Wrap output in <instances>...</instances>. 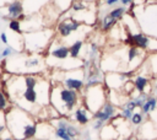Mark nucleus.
Wrapping results in <instances>:
<instances>
[{
  "label": "nucleus",
  "instance_id": "3",
  "mask_svg": "<svg viewBox=\"0 0 157 140\" xmlns=\"http://www.w3.org/2000/svg\"><path fill=\"white\" fill-rule=\"evenodd\" d=\"M81 92L69 90L60 84H53L50 88L49 104L59 113L60 117H67L78 106V101L82 99Z\"/></svg>",
  "mask_w": 157,
  "mask_h": 140
},
{
  "label": "nucleus",
  "instance_id": "6",
  "mask_svg": "<svg viewBox=\"0 0 157 140\" xmlns=\"http://www.w3.org/2000/svg\"><path fill=\"white\" fill-rule=\"evenodd\" d=\"M108 93L109 90L104 84L85 87L82 91V104L94 114L108 102Z\"/></svg>",
  "mask_w": 157,
  "mask_h": 140
},
{
  "label": "nucleus",
  "instance_id": "37",
  "mask_svg": "<svg viewBox=\"0 0 157 140\" xmlns=\"http://www.w3.org/2000/svg\"><path fill=\"white\" fill-rule=\"evenodd\" d=\"M1 140H16V139L12 138V136H7V138H4V139H1Z\"/></svg>",
  "mask_w": 157,
  "mask_h": 140
},
{
  "label": "nucleus",
  "instance_id": "12",
  "mask_svg": "<svg viewBox=\"0 0 157 140\" xmlns=\"http://www.w3.org/2000/svg\"><path fill=\"white\" fill-rule=\"evenodd\" d=\"M56 45H53L50 44L48 50H49V56L48 58H52L54 60H58V61H64L66 59L70 58V52H69V45L66 44H63L60 41L58 42L56 38H54Z\"/></svg>",
  "mask_w": 157,
  "mask_h": 140
},
{
  "label": "nucleus",
  "instance_id": "26",
  "mask_svg": "<svg viewBox=\"0 0 157 140\" xmlns=\"http://www.w3.org/2000/svg\"><path fill=\"white\" fill-rule=\"evenodd\" d=\"M16 53H17V50H16L15 48H12L11 45H6V47L1 50V53H0V59H1V60L7 59V58H10V56L15 55Z\"/></svg>",
  "mask_w": 157,
  "mask_h": 140
},
{
  "label": "nucleus",
  "instance_id": "23",
  "mask_svg": "<svg viewBox=\"0 0 157 140\" xmlns=\"http://www.w3.org/2000/svg\"><path fill=\"white\" fill-rule=\"evenodd\" d=\"M11 106L12 104H11V101H10L7 93L2 88H0V111L6 112Z\"/></svg>",
  "mask_w": 157,
  "mask_h": 140
},
{
  "label": "nucleus",
  "instance_id": "34",
  "mask_svg": "<svg viewBox=\"0 0 157 140\" xmlns=\"http://www.w3.org/2000/svg\"><path fill=\"white\" fill-rule=\"evenodd\" d=\"M0 42L2 43V44H5V45H7L9 44V39H7V33L6 32H1L0 33Z\"/></svg>",
  "mask_w": 157,
  "mask_h": 140
},
{
  "label": "nucleus",
  "instance_id": "25",
  "mask_svg": "<svg viewBox=\"0 0 157 140\" xmlns=\"http://www.w3.org/2000/svg\"><path fill=\"white\" fill-rule=\"evenodd\" d=\"M9 28H10V31H12L20 36L23 34L22 25H21V21H18V20H10L9 21Z\"/></svg>",
  "mask_w": 157,
  "mask_h": 140
},
{
  "label": "nucleus",
  "instance_id": "7",
  "mask_svg": "<svg viewBox=\"0 0 157 140\" xmlns=\"http://www.w3.org/2000/svg\"><path fill=\"white\" fill-rule=\"evenodd\" d=\"M85 69L78 68L74 70H56L53 72V79L55 84H60L69 90L81 92L85 90Z\"/></svg>",
  "mask_w": 157,
  "mask_h": 140
},
{
  "label": "nucleus",
  "instance_id": "41",
  "mask_svg": "<svg viewBox=\"0 0 157 140\" xmlns=\"http://www.w3.org/2000/svg\"><path fill=\"white\" fill-rule=\"evenodd\" d=\"M72 1H75V0H72Z\"/></svg>",
  "mask_w": 157,
  "mask_h": 140
},
{
  "label": "nucleus",
  "instance_id": "42",
  "mask_svg": "<svg viewBox=\"0 0 157 140\" xmlns=\"http://www.w3.org/2000/svg\"><path fill=\"white\" fill-rule=\"evenodd\" d=\"M0 140H1V138H0Z\"/></svg>",
  "mask_w": 157,
  "mask_h": 140
},
{
  "label": "nucleus",
  "instance_id": "29",
  "mask_svg": "<svg viewBox=\"0 0 157 140\" xmlns=\"http://www.w3.org/2000/svg\"><path fill=\"white\" fill-rule=\"evenodd\" d=\"M104 124H105V123H103L102 120H98V119H93L91 128H92V130H94V131H99V130L103 128V125H104Z\"/></svg>",
  "mask_w": 157,
  "mask_h": 140
},
{
  "label": "nucleus",
  "instance_id": "18",
  "mask_svg": "<svg viewBox=\"0 0 157 140\" xmlns=\"http://www.w3.org/2000/svg\"><path fill=\"white\" fill-rule=\"evenodd\" d=\"M145 64L152 77L157 76V53H147Z\"/></svg>",
  "mask_w": 157,
  "mask_h": 140
},
{
  "label": "nucleus",
  "instance_id": "30",
  "mask_svg": "<svg viewBox=\"0 0 157 140\" xmlns=\"http://www.w3.org/2000/svg\"><path fill=\"white\" fill-rule=\"evenodd\" d=\"M132 111H130V109H126V108H121V112L119 113L125 120H130V118H131V115H132Z\"/></svg>",
  "mask_w": 157,
  "mask_h": 140
},
{
  "label": "nucleus",
  "instance_id": "20",
  "mask_svg": "<svg viewBox=\"0 0 157 140\" xmlns=\"http://www.w3.org/2000/svg\"><path fill=\"white\" fill-rule=\"evenodd\" d=\"M99 21H101V28H102V31H104V32L110 31V29L118 23V21H115L114 18H112V17L108 15V12H107L105 15H103L102 17H99Z\"/></svg>",
  "mask_w": 157,
  "mask_h": 140
},
{
  "label": "nucleus",
  "instance_id": "31",
  "mask_svg": "<svg viewBox=\"0 0 157 140\" xmlns=\"http://www.w3.org/2000/svg\"><path fill=\"white\" fill-rule=\"evenodd\" d=\"M6 129V123H5V112L0 111V134Z\"/></svg>",
  "mask_w": 157,
  "mask_h": 140
},
{
  "label": "nucleus",
  "instance_id": "5",
  "mask_svg": "<svg viewBox=\"0 0 157 140\" xmlns=\"http://www.w3.org/2000/svg\"><path fill=\"white\" fill-rule=\"evenodd\" d=\"M131 14L136 18L142 33L157 38V4L148 2L136 5L134 6V11H131Z\"/></svg>",
  "mask_w": 157,
  "mask_h": 140
},
{
  "label": "nucleus",
  "instance_id": "1",
  "mask_svg": "<svg viewBox=\"0 0 157 140\" xmlns=\"http://www.w3.org/2000/svg\"><path fill=\"white\" fill-rule=\"evenodd\" d=\"M5 123L11 136L16 140H32L37 136V120L31 113L17 106H11L5 112Z\"/></svg>",
  "mask_w": 157,
  "mask_h": 140
},
{
  "label": "nucleus",
  "instance_id": "36",
  "mask_svg": "<svg viewBox=\"0 0 157 140\" xmlns=\"http://www.w3.org/2000/svg\"><path fill=\"white\" fill-rule=\"evenodd\" d=\"M2 72H4V68L0 65V88H2V81H1V76H2Z\"/></svg>",
  "mask_w": 157,
  "mask_h": 140
},
{
  "label": "nucleus",
  "instance_id": "38",
  "mask_svg": "<svg viewBox=\"0 0 157 140\" xmlns=\"http://www.w3.org/2000/svg\"><path fill=\"white\" fill-rule=\"evenodd\" d=\"M115 140H131V136H129V138H123V139H115Z\"/></svg>",
  "mask_w": 157,
  "mask_h": 140
},
{
  "label": "nucleus",
  "instance_id": "9",
  "mask_svg": "<svg viewBox=\"0 0 157 140\" xmlns=\"http://www.w3.org/2000/svg\"><path fill=\"white\" fill-rule=\"evenodd\" d=\"M81 27H82V23L81 22H78L77 20H75L72 16H69L66 18L60 20L56 23L55 33H58L60 36V38H67L74 32L78 31Z\"/></svg>",
  "mask_w": 157,
  "mask_h": 140
},
{
  "label": "nucleus",
  "instance_id": "14",
  "mask_svg": "<svg viewBox=\"0 0 157 140\" xmlns=\"http://www.w3.org/2000/svg\"><path fill=\"white\" fill-rule=\"evenodd\" d=\"M117 114H118L117 107L110 102H107L99 111H97L93 114V119H98V120H102L103 123H107V122H110Z\"/></svg>",
  "mask_w": 157,
  "mask_h": 140
},
{
  "label": "nucleus",
  "instance_id": "24",
  "mask_svg": "<svg viewBox=\"0 0 157 140\" xmlns=\"http://www.w3.org/2000/svg\"><path fill=\"white\" fill-rule=\"evenodd\" d=\"M145 118H147V117L141 111L140 112H134L132 115H131V118H130V123L134 126H140L145 122Z\"/></svg>",
  "mask_w": 157,
  "mask_h": 140
},
{
  "label": "nucleus",
  "instance_id": "10",
  "mask_svg": "<svg viewBox=\"0 0 157 140\" xmlns=\"http://www.w3.org/2000/svg\"><path fill=\"white\" fill-rule=\"evenodd\" d=\"M131 81L134 84V87H135V91L137 93H147V95H151V91L147 90V87L152 88V77L147 76L146 74L139 71V70H135L132 77H131Z\"/></svg>",
  "mask_w": 157,
  "mask_h": 140
},
{
  "label": "nucleus",
  "instance_id": "22",
  "mask_svg": "<svg viewBox=\"0 0 157 140\" xmlns=\"http://www.w3.org/2000/svg\"><path fill=\"white\" fill-rule=\"evenodd\" d=\"M53 5L59 10L60 14H64L69 9H71L72 0H53Z\"/></svg>",
  "mask_w": 157,
  "mask_h": 140
},
{
  "label": "nucleus",
  "instance_id": "15",
  "mask_svg": "<svg viewBox=\"0 0 157 140\" xmlns=\"http://www.w3.org/2000/svg\"><path fill=\"white\" fill-rule=\"evenodd\" d=\"M72 119L78 125H87L93 119V114L83 104H81L72 112Z\"/></svg>",
  "mask_w": 157,
  "mask_h": 140
},
{
  "label": "nucleus",
  "instance_id": "11",
  "mask_svg": "<svg viewBox=\"0 0 157 140\" xmlns=\"http://www.w3.org/2000/svg\"><path fill=\"white\" fill-rule=\"evenodd\" d=\"M6 10V14L2 16L4 20H18V21H23L26 17L25 10H23V4L22 0H13L12 2L7 4L6 6L1 7Z\"/></svg>",
  "mask_w": 157,
  "mask_h": 140
},
{
  "label": "nucleus",
  "instance_id": "35",
  "mask_svg": "<svg viewBox=\"0 0 157 140\" xmlns=\"http://www.w3.org/2000/svg\"><path fill=\"white\" fill-rule=\"evenodd\" d=\"M12 1H13V0H0V9L4 7V6H6L7 4L12 2Z\"/></svg>",
  "mask_w": 157,
  "mask_h": 140
},
{
  "label": "nucleus",
  "instance_id": "27",
  "mask_svg": "<svg viewBox=\"0 0 157 140\" xmlns=\"http://www.w3.org/2000/svg\"><path fill=\"white\" fill-rule=\"evenodd\" d=\"M54 136L60 140H74L64 129H60V128H54Z\"/></svg>",
  "mask_w": 157,
  "mask_h": 140
},
{
  "label": "nucleus",
  "instance_id": "2",
  "mask_svg": "<svg viewBox=\"0 0 157 140\" xmlns=\"http://www.w3.org/2000/svg\"><path fill=\"white\" fill-rule=\"evenodd\" d=\"M4 70L13 75L43 74L45 70V58L42 54H27L4 59Z\"/></svg>",
  "mask_w": 157,
  "mask_h": 140
},
{
  "label": "nucleus",
  "instance_id": "43",
  "mask_svg": "<svg viewBox=\"0 0 157 140\" xmlns=\"http://www.w3.org/2000/svg\"><path fill=\"white\" fill-rule=\"evenodd\" d=\"M97 1H99V0H97Z\"/></svg>",
  "mask_w": 157,
  "mask_h": 140
},
{
  "label": "nucleus",
  "instance_id": "13",
  "mask_svg": "<svg viewBox=\"0 0 157 140\" xmlns=\"http://www.w3.org/2000/svg\"><path fill=\"white\" fill-rule=\"evenodd\" d=\"M141 140H155L157 139V126L152 120L144 122L137 130V136Z\"/></svg>",
  "mask_w": 157,
  "mask_h": 140
},
{
  "label": "nucleus",
  "instance_id": "33",
  "mask_svg": "<svg viewBox=\"0 0 157 140\" xmlns=\"http://www.w3.org/2000/svg\"><path fill=\"white\" fill-rule=\"evenodd\" d=\"M118 4H120L119 0H104V5L108 7H115L118 6Z\"/></svg>",
  "mask_w": 157,
  "mask_h": 140
},
{
  "label": "nucleus",
  "instance_id": "19",
  "mask_svg": "<svg viewBox=\"0 0 157 140\" xmlns=\"http://www.w3.org/2000/svg\"><path fill=\"white\" fill-rule=\"evenodd\" d=\"M83 49V41L82 39H76L72 44L69 45V52H70V56L75 58V59H80L81 52Z\"/></svg>",
  "mask_w": 157,
  "mask_h": 140
},
{
  "label": "nucleus",
  "instance_id": "17",
  "mask_svg": "<svg viewBox=\"0 0 157 140\" xmlns=\"http://www.w3.org/2000/svg\"><path fill=\"white\" fill-rule=\"evenodd\" d=\"M156 108H157V97L150 95V96L147 97V99L144 102V104L141 106L140 111H141L146 117H148L151 113H153V112L156 111Z\"/></svg>",
  "mask_w": 157,
  "mask_h": 140
},
{
  "label": "nucleus",
  "instance_id": "32",
  "mask_svg": "<svg viewBox=\"0 0 157 140\" xmlns=\"http://www.w3.org/2000/svg\"><path fill=\"white\" fill-rule=\"evenodd\" d=\"M119 2L125 9H132L134 7V0H119Z\"/></svg>",
  "mask_w": 157,
  "mask_h": 140
},
{
  "label": "nucleus",
  "instance_id": "40",
  "mask_svg": "<svg viewBox=\"0 0 157 140\" xmlns=\"http://www.w3.org/2000/svg\"><path fill=\"white\" fill-rule=\"evenodd\" d=\"M83 140H92V139H91V138H85Z\"/></svg>",
  "mask_w": 157,
  "mask_h": 140
},
{
  "label": "nucleus",
  "instance_id": "8",
  "mask_svg": "<svg viewBox=\"0 0 157 140\" xmlns=\"http://www.w3.org/2000/svg\"><path fill=\"white\" fill-rule=\"evenodd\" d=\"M134 72L130 71H108L104 74V85L110 91H123L128 80L132 77Z\"/></svg>",
  "mask_w": 157,
  "mask_h": 140
},
{
  "label": "nucleus",
  "instance_id": "39",
  "mask_svg": "<svg viewBox=\"0 0 157 140\" xmlns=\"http://www.w3.org/2000/svg\"><path fill=\"white\" fill-rule=\"evenodd\" d=\"M32 140H49V139H39V138H34V139H32Z\"/></svg>",
  "mask_w": 157,
  "mask_h": 140
},
{
  "label": "nucleus",
  "instance_id": "21",
  "mask_svg": "<svg viewBox=\"0 0 157 140\" xmlns=\"http://www.w3.org/2000/svg\"><path fill=\"white\" fill-rule=\"evenodd\" d=\"M125 14H128V9H125L124 6H115L110 11H108V15L115 21H120L125 16Z\"/></svg>",
  "mask_w": 157,
  "mask_h": 140
},
{
  "label": "nucleus",
  "instance_id": "16",
  "mask_svg": "<svg viewBox=\"0 0 157 140\" xmlns=\"http://www.w3.org/2000/svg\"><path fill=\"white\" fill-rule=\"evenodd\" d=\"M50 0H22L23 10L26 15L37 14L38 10H40L43 6H47Z\"/></svg>",
  "mask_w": 157,
  "mask_h": 140
},
{
  "label": "nucleus",
  "instance_id": "28",
  "mask_svg": "<svg viewBox=\"0 0 157 140\" xmlns=\"http://www.w3.org/2000/svg\"><path fill=\"white\" fill-rule=\"evenodd\" d=\"M147 53H157V38H155V37H150Z\"/></svg>",
  "mask_w": 157,
  "mask_h": 140
},
{
  "label": "nucleus",
  "instance_id": "4",
  "mask_svg": "<svg viewBox=\"0 0 157 140\" xmlns=\"http://www.w3.org/2000/svg\"><path fill=\"white\" fill-rule=\"evenodd\" d=\"M55 36H56L55 29L50 27L25 32L22 34L23 48L29 54H42L43 50H47L49 48Z\"/></svg>",
  "mask_w": 157,
  "mask_h": 140
}]
</instances>
